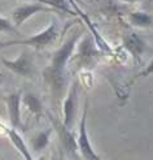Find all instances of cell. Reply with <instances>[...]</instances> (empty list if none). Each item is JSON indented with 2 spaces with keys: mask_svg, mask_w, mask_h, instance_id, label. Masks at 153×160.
<instances>
[{
  "mask_svg": "<svg viewBox=\"0 0 153 160\" xmlns=\"http://www.w3.org/2000/svg\"><path fill=\"white\" fill-rule=\"evenodd\" d=\"M7 135H8V138L11 139L12 145L16 147V150H17L18 152L22 155L23 159L25 160H34L33 154H31L29 146L26 145L25 139L21 137V134L18 133V130L13 129V128H9V129H7Z\"/></svg>",
  "mask_w": 153,
  "mask_h": 160,
  "instance_id": "30bf717a",
  "label": "cell"
},
{
  "mask_svg": "<svg viewBox=\"0 0 153 160\" xmlns=\"http://www.w3.org/2000/svg\"><path fill=\"white\" fill-rule=\"evenodd\" d=\"M128 20H130V22L134 26H138V28H149L153 25L152 16L146 12H140V11L131 12L128 14Z\"/></svg>",
  "mask_w": 153,
  "mask_h": 160,
  "instance_id": "5bb4252c",
  "label": "cell"
},
{
  "mask_svg": "<svg viewBox=\"0 0 153 160\" xmlns=\"http://www.w3.org/2000/svg\"><path fill=\"white\" fill-rule=\"evenodd\" d=\"M42 2L50 4V5L55 7V8H57V9L65 11V12H69V13H73V12L70 11V8H69L68 0H42Z\"/></svg>",
  "mask_w": 153,
  "mask_h": 160,
  "instance_id": "2e32d148",
  "label": "cell"
},
{
  "mask_svg": "<svg viewBox=\"0 0 153 160\" xmlns=\"http://www.w3.org/2000/svg\"><path fill=\"white\" fill-rule=\"evenodd\" d=\"M21 104L25 106L30 113L33 116H35L36 118L42 117L43 112H44L42 100H40L39 97H36L34 92H25L23 94L22 98H21Z\"/></svg>",
  "mask_w": 153,
  "mask_h": 160,
  "instance_id": "8fae6325",
  "label": "cell"
},
{
  "mask_svg": "<svg viewBox=\"0 0 153 160\" xmlns=\"http://www.w3.org/2000/svg\"><path fill=\"white\" fill-rule=\"evenodd\" d=\"M123 46L125 48L131 53L135 60H139L141 55L146 51V43L136 34H127L123 37Z\"/></svg>",
  "mask_w": 153,
  "mask_h": 160,
  "instance_id": "9c48e42d",
  "label": "cell"
},
{
  "mask_svg": "<svg viewBox=\"0 0 153 160\" xmlns=\"http://www.w3.org/2000/svg\"><path fill=\"white\" fill-rule=\"evenodd\" d=\"M3 81H4V77H0V85L3 83Z\"/></svg>",
  "mask_w": 153,
  "mask_h": 160,
  "instance_id": "44dd1931",
  "label": "cell"
},
{
  "mask_svg": "<svg viewBox=\"0 0 153 160\" xmlns=\"http://www.w3.org/2000/svg\"><path fill=\"white\" fill-rule=\"evenodd\" d=\"M77 104H78V81H74L69 87L66 98L64 100L62 106V124L66 128L71 129L75 120V113H77Z\"/></svg>",
  "mask_w": 153,
  "mask_h": 160,
  "instance_id": "8992f818",
  "label": "cell"
},
{
  "mask_svg": "<svg viewBox=\"0 0 153 160\" xmlns=\"http://www.w3.org/2000/svg\"><path fill=\"white\" fill-rule=\"evenodd\" d=\"M53 160H68V159L65 158V155H64L62 152H60V154H59V156H56Z\"/></svg>",
  "mask_w": 153,
  "mask_h": 160,
  "instance_id": "d6986e66",
  "label": "cell"
},
{
  "mask_svg": "<svg viewBox=\"0 0 153 160\" xmlns=\"http://www.w3.org/2000/svg\"><path fill=\"white\" fill-rule=\"evenodd\" d=\"M87 112H88V98L84 99V108H83L82 117H80L79 133H78V138H77L79 155L82 156L84 160H103L98 154L95 152V150H93V147L91 145L90 137H88V132H87Z\"/></svg>",
  "mask_w": 153,
  "mask_h": 160,
  "instance_id": "277c9868",
  "label": "cell"
},
{
  "mask_svg": "<svg viewBox=\"0 0 153 160\" xmlns=\"http://www.w3.org/2000/svg\"><path fill=\"white\" fill-rule=\"evenodd\" d=\"M2 62L4 67L21 77H31L34 73V56L27 51L22 52L13 60L2 58Z\"/></svg>",
  "mask_w": 153,
  "mask_h": 160,
  "instance_id": "5b68a950",
  "label": "cell"
},
{
  "mask_svg": "<svg viewBox=\"0 0 153 160\" xmlns=\"http://www.w3.org/2000/svg\"><path fill=\"white\" fill-rule=\"evenodd\" d=\"M51 134H52V129H45V130H42L39 132L36 135H34L33 138L30 141V145H31V150L34 152L39 154V152H43V151L47 148L48 143H50V139H51Z\"/></svg>",
  "mask_w": 153,
  "mask_h": 160,
  "instance_id": "4fadbf2b",
  "label": "cell"
},
{
  "mask_svg": "<svg viewBox=\"0 0 153 160\" xmlns=\"http://www.w3.org/2000/svg\"><path fill=\"white\" fill-rule=\"evenodd\" d=\"M50 8L43 5V4H39V3H34V4H23V5H20L17 7L16 9L13 11V14H12V20H13V25L17 28V26H21L23 25L31 16H34L39 12H44V11H48Z\"/></svg>",
  "mask_w": 153,
  "mask_h": 160,
  "instance_id": "ba28073f",
  "label": "cell"
},
{
  "mask_svg": "<svg viewBox=\"0 0 153 160\" xmlns=\"http://www.w3.org/2000/svg\"><path fill=\"white\" fill-rule=\"evenodd\" d=\"M59 38V26L56 21H52L42 33L36 35H33L26 39H18V41H8L0 43V48L9 46H27V47H34V48H42L52 44L56 39Z\"/></svg>",
  "mask_w": 153,
  "mask_h": 160,
  "instance_id": "7a4b0ae2",
  "label": "cell"
},
{
  "mask_svg": "<svg viewBox=\"0 0 153 160\" xmlns=\"http://www.w3.org/2000/svg\"><path fill=\"white\" fill-rule=\"evenodd\" d=\"M80 34H73L68 41H65L60 48L56 51L51 59V64L44 69V79L50 85L51 92L55 99H59L66 83V67L68 61L73 56Z\"/></svg>",
  "mask_w": 153,
  "mask_h": 160,
  "instance_id": "6da1fadb",
  "label": "cell"
},
{
  "mask_svg": "<svg viewBox=\"0 0 153 160\" xmlns=\"http://www.w3.org/2000/svg\"><path fill=\"white\" fill-rule=\"evenodd\" d=\"M47 116L53 126V129L57 132L59 139L61 142V147L64 151V155H68L71 159H79V151L77 145V138L73 134L71 129L66 128L62 124L61 120H59L55 115H52L50 111H47Z\"/></svg>",
  "mask_w": 153,
  "mask_h": 160,
  "instance_id": "3957f363",
  "label": "cell"
},
{
  "mask_svg": "<svg viewBox=\"0 0 153 160\" xmlns=\"http://www.w3.org/2000/svg\"><path fill=\"white\" fill-rule=\"evenodd\" d=\"M34 160H35V159H34ZM36 160H47V158H45V156H40V158L36 159Z\"/></svg>",
  "mask_w": 153,
  "mask_h": 160,
  "instance_id": "ffe728a7",
  "label": "cell"
},
{
  "mask_svg": "<svg viewBox=\"0 0 153 160\" xmlns=\"http://www.w3.org/2000/svg\"><path fill=\"white\" fill-rule=\"evenodd\" d=\"M21 98L22 92L16 91L9 94L5 98L7 109H8V117H9L11 128L18 130L22 129V121H21Z\"/></svg>",
  "mask_w": 153,
  "mask_h": 160,
  "instance_id": "52a82bcc",
  "label": "cell"
},
{
  "mask_svg": "<svg viewBox=\"0 0 153 160\" xmlns=\"http://www.w3.org/2000/svg\"><path fill=\"white\" fill-rule=\"evenodd\" d=\"M98 55H99V51L95 50L93 39L92 38L86 37V38H83L82 41L79 42L78 56H79V59L82 60V62H84L86 65H88V62H91Z\"/></svg>",
  "mask_w": 153,
  "mask_h": 160,
  "instance_id": "7c38bea8",
  "label": "cell"
},
{
  "mask_svg": "<svg viewBox=\"0 0 153 160\" xmlns=\"http://www.w3.org/2000/svg\"><path fill=\"white\" fill-rule=\"evenodd\" d=\"M104 2H122V3H136V2H139V0H104Z\"/></svg>",
  "mask_w": 153,
  "mask_h": 160,
  "instance_id": "ac0fdd59",
  "label": "cell"
},
{
  "mask_svg": "<svg viewBox=\"0 0 153 160\" xmlns=\"http://www.w3.org/2000/svg\"><path fill=\"white\" fill-rule=\"evenodd\" d=\"M148 76H153V60L147 65V68L144 69L143 72H140V73L136 76L135 78H140V77H148Z\"/></svg>",
  "mask_w": 153,
  "mask_h": 160,
  "instance_id": "e0dca14e",
  "label": "cell"
},
{
  "mask_svg": "<svg viewBox=\"0 0 153 160\" xmlns=\"http://www.w3.org/2000/svg\"><path fill=\"white\" fill-rule=\"evenodd\" d=\"M0 33L17 34V30H16V26L13 25V22H11L5 17H0Z\"/></svg>",
  "mask_w": 153,
  "mask_h": 160,
  "instance_id": "9a60e30c",
  "label": "cell"
}]
</instances>
